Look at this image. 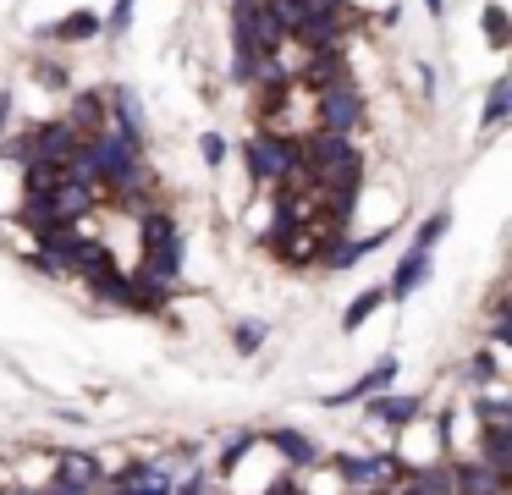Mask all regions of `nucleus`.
Returning <instances> with one entry per match:
<instances>
[{
    "instance_id": "f257e3e1",
    "label": "nucleus",
    "mask_w": 512,
    "mask_h": 495,
    "mask_svg": "<svg viewBox=\"0 0 512 495\" xmlns=\"http://www.w3.org/2000/svg\"><path fill=\"white\" fill-rule=\"evenodd\" d=\"M177 270H182L177 226L166 215H144V281L166 286V281H177Z\"/></svg>"
},
{
    "instance_id": "f03ea898",
    "label": "nucleus",
    "mask_w": 512,
    "mask_h": 495,
    "mask_svg": "<svg viewBox=\"0 0 512 495\" xmlns=\"http://www.w3.org/2000/svg\"><path fill=\"white\" fill-rule=\"evenodd\" d=\"M243 165H248V176H254V182H281V176H292L303 160H298V143H292V138L259 132V138L243 143Z\"/></svg>"
},
{
    "instance_id": "7ed1b4c3",
    "label": "nucleus",
    "mask_w": 512,
    "mask_h": 495,
    "mask_svg": "<svg viewBox=\"0 0 512 495\" xmlns=\"http://www.w3.org/2000/svg\"><path fill=\"white\" fill-rule=\"evenodd\" d=\"M358 116H364V105H358V94L347 83H331V88H320V132H353L358 127Z\"/></svg>"
},
{
    "instance_id": "20e7f679",
    "label": "nucleus",
    "mask_w": 512,
    "mask_h": 495,
    "mask_svg": "<svg viewBox=\"0 0 512 495\" xmlns=\"http://www.w3.org/2000/svg\"><path fill=\"white\" fill-rule=\"evenodd\" d=\"M424 275H430V253L408 248V253H402V264H397V275H391V286H386V297H413Z\"/></svg>"
},
{
    "instance_id": "39448f33",
    "label": "nucleus",
    "mask_w": 512,
    "mask_h": 495,
    "mask_svg": "<svg viewBox=\"0 0 512 495\" xmlns=\"http://www.w3.org/2000/svg\"><path fill=\"white\" fill-rule=\"evenodd\" d=\"M391 380H397V358H391V352H386V358H380V363H375V369H369V374H364V380H358V385H347L342 396H325V402H331V407H336V402H364V396L386 391Z\"/></svg>"
},
{
    "instance_id": "423d86ee",
    "label": "nucleus",
    "mask_w": 512,
    "mask_h": 495,
    "mask_svg": "<svg viewBox=\"0 0 512 495\" xmlns=\"http://www.w3.org/2000/svg\"><path fill=\"white\" fill-rule=\"evenodd\" d=\"M56 479L78 484V490H100V462L89 457V451H61V468Z\"/></svg>"
},
{
    "instance_id": "0eeeda50",
    "label": "nucleus",
    "mask_w": 512,
    "mask_h": 495,
    "mask_svg": "<svg viewBox=\"0 0 512 495\" xmlns=\"http://www.w3.org/2000/svg\"><path fill=\"white\" fill-rule=\"evenodd\" d=\"M457 490L463 495H501L507 490V473L485 468V462H468V468H457Z\"/></svg>"
},
{
    "instance_id": "6e6552de",
    "label": "nucleus",
    "mask_w": 512,
    "mask_h": 495,
    "mask_svg": "<svg viewBox=\"0 0 512 495\" xmlns=\"http://www.w3.org/2000/svg\"><path fill=\"white\" fill-rule=\"evenodd\" d=\"M270 446H276L281 457L292 462V468H309V462H320L314 440H309V435H298V429H270Z\"/></svg>"
},
{
    "instance_id": "1a4fd4ad",
    "label": "nucleus",
    "mask_w": 512,
    "mask_h": 495,
    "mask_svg": "<svg viewBox=\"0 0 512 495\" xmlns=\"http://www.w3.org/2000/svg\"><path fill=\"white\" fill-rule=\"evenodd\" d=\"M336 473L347 484H380L391 473V462L386 457H336Z\"/></svg>"
},
{
    "instance_id": "9d476101",
    "label": "nucleus",
    "mask_w": 512,
    "mask_h": 495,
    "mask_svg": "<svg viewBox=\"0 0 512 495\" xmlns=\"http://www.w3.org/2000/svg\"><path fill=\"white\" fill-rule=\"evenodd\" d=\"M369 418H386V424H413L419 402L413 396H369Z\"/></svg>"
},
{
    "instance_id": "9b49d317",
    "label": "nucleus",
    "mask_w": 512,
    "mask_h": 495,
    "mask_svg": "<svg viewBox=\"0 0 512 495\" xmlns=\"http://www.w3.org/2000/svg\"><path fill=\"white\" fill-rule=\"evenodd\" d=\"M485 468H496V473H507L512 468V435H507V424H490L485 429Z\"/></svg>"
},
{
    "instance_id": "f8f14e48",
    "label": "nucleus",
    "mask_w": 512,
    "mask_h": 495,
    "mask_svg": "<svg viewBox=\"0 0 512 495\" xmlns=\"http://www.w3.org/2000/svg\"><path fill=\"white\" fill-rule=\"evenodd\" d=\"M380 303H391L386 286H369V292H358L353 303H347V314H342V330H358L369 314H380Z\"/></svg>"
},
{
    "instance_id": "ddd939ff",
    "label": "nucleus",
    "mask_w": 512,
    "mask_h": 495,
    "mask_svg": "<svg viewBox=\"0 0 512 495\" xmlns=\"http://www.w3.org/2000/svg\"><path fill=\"white\" fill-rule=\"evenodd\" d=\"M160 479H166V473H160V462H127V468L111 479V495L133 490V484H160Z\"/></svg>"
},
{
    "instance_id": "4468645a",
    "label": "nucleus",
    "mask_w": 512,
    "mask_h": 495,
    "mask_svg": "<svg viewBox=\"0 0 512 495\" xmlns=\"http://www.w3.org/2000/svg\"><path fill=\"white\" fill-rule=\"evenodd\" d=\"M56 39H67V44H83V39H94V33H100V17H94V11H72L67 22H56Z\"/></svg>"
},
{
    "instance_id": "2eb2a0df",
    "label": "nucleus",
    "mask_w": 512,
    "mask_h": 495,
    "mask_svg": "<svg viewBox=\"0 0 512 495\" xmlns=\"http://www.w3.org/2000/svg\"><path fill=\"white\" fill-rule=\"evenodd\" d=\"M100 116H105V99H100V94H78V110L67 116V127L83 138V132H94V127H100Z\"/></svg>"
},
{
    "instance_id": "dca6fc26",
    "label": "nucleus",
    "mask_w": 512,
    "mask_h": 495,
    "mask_svg": "<svg viewBox=\"0 0 512 495\" xmlns=\"http://www.w3.org/2000/svg\"><path fill=\"white\" fill-rule=\"evenodd\" d=\"M507 110H512V83L496 77V88H490V99H485V132H496L501 121H507Z\"/></svg>"
},
{
    "instance_id": "f3484780",
    "label": "nucleus",
    "mask_w": 512,
    "mask_h": 495,
    "mask_svg": "<svg viewBox=\"0 0 512 495\" xmlns=\"http://www.w3.org/2000/svg\"><path fill=\"white\" fill-rule=\"evenodd\" d=\"M309 77H314V88H331V83H342V55L336 50H314L309 55Z\"/></svg>"
},
{
    "instance_id": "a211bd4d",
    "label": "nucleus",
    "mask_w": 512,
    "mask_h": 495,
    "mask_svg": "<svg viewBox=\"0 0 512 495\" xmlns=\"http://www.w3.org/2000/svg\"><path fill=\"white\" fill-rule=\"evenodd\" d=\"M485 44H490V50H507V44H512V28H507V11H501L496 0H490V6H485Z\"/></svg>"
},
{
    "instance_id": "6ab92c4d",
    "label": "nucleus",
    "mask_w": 512,
    "mask_h": 495,
    "mask_svg": "<svg viewBox=\"0 0 512 495\" xmlns=\"http://www.w3.org/2000/svg\"><path fill=\"white\" fill-rule=\"evenodd\" d=\"M446 226H452V215H446V209H435V215L419 226V237H413V248H424V253H430L435 242H441V231H446Z\"/></svg>"
},
{
    "instance_id": "aec40b11",
    "label": "nucleus",
    "mask_w": 512,
    "mask_h": 495,
    "mask_svg": "<svg viewBox=\"0 0 512 495\" xmlns=\"http://www.w3.org/2000/svg\"><path fill=\"white\" fill-rule=\"evenodd\" d=\"M133 6H138V0H116V6H111V17H100V28H111L116 39H122V33L133 28Z\"/></svg>"
},
{
    "instance_id": "412c9836",
    "label": "nucleus",
    "mask_w": 512,
    "mask_h": 495,
    "mask_svg": "<svg viewBox=\"0 0 512 495\" xmlns=\"http://www.w3.org/2000/svg\"><path fill=\"white\" fill-rule=\"evenodd\" d=\"M468 380H474V385H490V380H496V352H474V363H468Z\"/></svg>"
},
{
    "instance_id": "4be33fe9",
    "label": "nucleus",
    "mask_w": 512,
    "mask_h": 495,
    "mask_svg": "<svg viewBox=\"0 0 512 495\" xmlns=\"http://www.w3.org/2000/svg\"><path fill=\"white\" fill-rule=\"evenodd\" d=\"M259 341H265V325L243 319V325H237V352H259Z\"/></svg>"
},
{
    "instance_id": "5701e85b",
    "label": "nucleus",
    "mask_w": 512,
    "mask_h": 495,
    "mask_svg": "<svg viewBox=\"0 0 512 495\" xmlns=\"http://www.w3.org/2000/svg\"><path fill=\"white\" fill-rule=\"evenodd\" d=\"M419 490H424V495H452V473H441V468L419 473Z\"/></svg>"
},
{
    "instance_id": "b1692460",
    "label": "nucleus",
    "mask_w": 512,
    "mask_h": 495,
    "mask_svg": "<svg viewBox=\"0 0 512 495\" xmlns=\"http://www.w3.org/2000/svg\"><path fill=\"white\" fill-rule=\"evenodd\" d=\"M199 149H204V165H221L226 138H221V132H204V138H199Z\"/></svg>"
},
{
    "instance_id": "393cba45",
    "label": "nucleus",
    "mask_w": 512,
    "mask_h": 495,
    "mask_svg": "<svg viewBox=\"0 0 512 495\" xmlns=\"http://www.w3.org/2000/svg\"><path fill=\"white\" fill-rule=\"evenodd\" d=\"M479 418H485V424H507L512 407H507V402H479Z\"/></svg>"
},
{
    "instance_id": "a878e982",
    "label": "nucleus",
    "mask_w": 512,
    "mask_h": 495,
    "mask_svg": "<svg viewBox=\"0 0 512 495\" xmlns=\"http://www.w3.org/2000/svg\"><path fill=\"white\" fill-rule=\"evenodd\" d=\"M39 495H94V490H78V484H67V479H50Z\"/></svg>"
},
{
    "instance_id": "bb28decb",
    "label": "nucleus",
    "mask_w": 512,
    "mask_h": 495,
    "mask_svg": "<svg viewBox=\"0 0 512 495\" xmlns=\"http://www.w3.org/2000/svg\"><path fill=\"white\" fill-rule=\"evenodd\" d=\"M490 341H496V347H507V341H512V319H507V314H501L496 325H490Z\"/></svg>"
},
{
    "instance_id": "cd10ccee",
    "label": "nucleus",
    "mask_w": 512,
    "mask_h": 495,
    "mask_svg": "<svg viewBox=\"0 0 512 495\" xmlns=\"http://www.w3.org/2000/svg\"><path fill=\"white\" fill-rule=\"evenodd\" d=\"M122 495H171V479H160V484H133V490H122Z\"/></svg>"
},
{
    "instance_id": "c85d7f7f",
    "label": "nucleus",
    "mask_w": 512,
    "mask_h": 495,
    "mask_svg": "<svg viewBox=\"0 0 512 495\" xmlns=\"http://www.w3.org/2000/svg\"><path fill=\"white\" fill-rule=\"evenodd\" d=\"M171 495H204V479H188L182 490H171Z\"/></svg>"
},
{
    "instance_id": "c756f323",
    "label": "nucleus",
    "mask_w": 512,
    "mask_h": 495,
    "mask_svg": "<svg viewBox=\"0 0 512 495\" xmlns=\"http://www.w3.org/2000/svg\"><path fill=\"white\" fill-rule=\"evenodd\" d=\"M6 116H12V94L0 88V127H6Z\"/></svg>"
},
{
    "instance_id": "7c9ffc66",
    "label": "nucleus",
    "mask_w": 512,
    "mask_h": 495,
    "mask_svg": "<svg viewBox=\"0 0 512 495\" xmlns=\"http://www.w3.org/2000/svg\"><path fill=\"white\" fill-rule=\"evenodd\" d=\"M397 495H424V490H419V484H408V490H397Z\"/></svg>"
},
{
    "instance_id": "2f4dec72",
    "label": "nucleus",
    "mask_w": 512,
    "mask_h": 495,
    "mask_svg": "<svg viewBox=\"0 0 512 495\" xmlns=\"http://www.w3.org/2000/svg\"><path fill=\"white\" fill-rule=\"evenodd\" d=\"M6 495H39V490H6Z\"/></svg>"
},
{
    "instance_id": "473e14b6",
    "label": "nucleus",
    "mask_w": 512,
    "mask_h": 495,
    "mask_svg": "<svg viewBox=\"0 0 512 495\" xmlns=\"http://www.w3.org/2000/svg\"><path fill=\"white\" fill-rule=\"evenodd\" d=\"M424 6H430V11H441V0H424Z\"/></svg>"
},
{
    "instance_id": "72a5a7b5",
    "label": "nucleus",
    "mask_w": 512,
    "mask_h": 495,
    "mask_svg": "<svg viewBox=\"0 0 512 495\" xmlns=\"http://www.w3.org/2000/svg\"><path fill=\"white\" fill-rule=\"evenodd\" d=\"M281 495H303V490H281Z\"/></svg>"
},
{
    "instance_id": "f704fd0d",
    "label": "nucleus",
    "mask_w": 512,
    "mask_h": 495,
    "mask_svg": "<svg viewBox=\"0 0 512 495\" xmlns=\"http://www.w3.org/2000/svg\"><path fill=\"white\" fill-rule=\"evenodd\" d=\"M0 495H6V490H0Z\"/></svg>"
}]
</instances>
